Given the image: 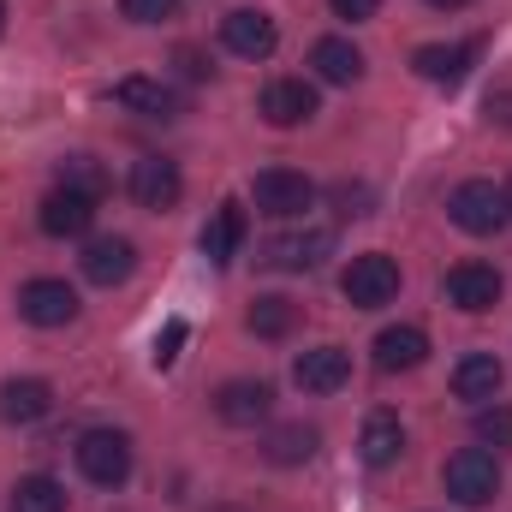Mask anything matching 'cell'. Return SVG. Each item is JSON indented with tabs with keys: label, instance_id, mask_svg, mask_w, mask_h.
Returning a JSON list of instances; mask_svg holds the SVG:
<instances>
[{
	"label": "cell",
	"instance_id": "836d02e7",
	"mask_svg": "<svg viewBox=\"0 0 512 512\" xmlns=\"http://www.w3.org/2000/svg\"><path fill=\"white\" fill-rule=\"evenodd\" d=\"M435 12H459V6H471V0H429Z\"/></svg>",
	"mask_w": 512,
	"mask_h": 512
},
{
	"label": "cell",
	"instance_id": "e575fe53",
	"mask_svg": "<svg viewBox=\"0 0 512 512\" xmlns=\"http://www.w3.org/2000/svg\"><path fill=\"white\" fill-rule=\"evenodd\" d=\"M507 209H512V185H507Z\"/></svg>",
	"mask_w": 512,
	"mask_h": 512
},
{
	"label": "cell",
	"instance_id": "d4e9b609",
	"mask_svg": "<svg viewBox=\"0 0 512 512\" xmlns=\"http://www.w3.org/2000/svg\"><path fill=\"white\" fill-rule=\"evenodd\" d=\"M316 447H322V435H316L310 423H280V429H268V441H262V453H268L274 465H304V459H316Z\"/></svg>",
	"mask_w": 512,
	"mask_h": 512
},
{
	"label": "cell",
	"instance_id": "4316f807",
	"mask_svg": "<svg viewBox=\"0 0 512 512\" xmlns=\"http://www.w3.org/2000/svg\"><path fill=\"white\" fill-rule=\"evenodd\" d=\"M60 191H78V197H108V167L96 155H66L60 161Z\"/></svg>",
	"mask_w": 512,
	"mask_h": 512
},
{
	"label": "cell",
	"instance_id": "d6a6232c",
	"mask_svg": "<svg viewBox=\"0 0 512 512\" xmlns=\"http://www.w3.org/2000/svg\"><path fill=\"white\" fill-rule=\"evenodd\" d=\"M173 66H179V72H185V78H197V84H203V78H209V72H215V66H209V60H203V54H197V48H179V54H173Z\"/></svg>",
	"mask_w": 512,
	"mask_h": 512
},
{
	"label": "cell",
	"instance_id": "1f68e13d",
	"mask_svg": "<svg viewBox=\"0 0 512 512\" xmlns=\"http://www.w3.org/2000/svg\"><path fill=\"white\" fill-rule=\"evenodd\" d=\"M334 203H340V215H370V191L364 185H340Z\"/></svg>",
	"mask_w": 512,
	"mask_h": 512
},
{
	"label": "cell",
	"instance_id": "d590c367",
	"mask_svg": "<svg viewBox=\"0 0 512 512\" xmlns=\"http://www.w3.org/2000/svg\"><path fill=\"white\" fill-rule=\"evenodd\" d=\"M0 24H6V6H0Z\"/></svg>",
	"mask_w": 512,
	"mask_h": 512
},
{
	"label": "cell",
	"instance_id": "83f0119b",
	"mask_svg": "<svg viewBox=\"0 0 512 512\" xmlns=\"http://www.w3.org/2000/svg\"><path fill=\"white\" fill-rule=\"evenodd\" d=\"M477 441L495 447V453H512V405H477Z\"/></svg>",
	"mask_w": 512,
	"mask_h": 512
},
{
	"label": "cell",
	"instance_id": "cb8c5ba5",
	"mask_svg": "<svg viewBox=\"0 0 512 512\" xmlns=\"http://www.w3.org/2000/svg\"><path fill=\"white\" fill-rule=\"evenodd\" d=\"M298 304L292 298H280V292H268V298H256L251 310H245V328H251L256 340H286L292 328H298Z\"/></svg>",
	"mask_w": 512,
	"mask_h": 512
},
{
	"label": "cell",
	"instance_id": "30bf717a",
	"mask_svg": "<svg viewBox=\"0 0 512 512\" xmlns=\"http://www.w3.org/2000/svg\"><path fill=\"white\" fill-rule=\"evenodd\" d=\"M256 114H262L274 131L310 126V120H316V84H304V78H274V84L262 90Z\"/></svg>",
	"mask_w": 512,
	"mask_h": 512
},
{
	"label": "cell",
	"instance_id": "52a82bcc",
	"mask_svg": "<svg viewBox=\"0 0 512 512\" xmlns=\"http://www.w3.org/2000/svg\"><path fill=\"white\" fill-rule=\"evenodd\" d=\"M18 316H24L30 328H66V322L78 316V292H72L66 280H54V274L24 280V286H18Z\"/></svg>",
	"mask_w": 512,
	"mask_h": 512
},
{
	"label": "cell",
	"instance_id": "ac0fdd59",
	"mask_svg": "<svg viewBox=\"0 0 512 512\" xmlns=\"http://www.w3.org/2000/svg\"><path fill=\"white\" fill-rule=\"evenodd\" d=\"M48 411H54V387L42 382V376H18V382L0 387V417H6V423L30 429V423H42Z\"/></svg>",
	"mask_w": 512,
	"mask_h": 512
},
{
	"label": "cell",
	"instance_id": "484cf974",
	"mask_svg": "<svg viewBox=\"0 0 512 512\" xmlns=\"http://www.w3.org/2000/svg\"><path fill=\"white\" fill-rule=\"evenodd\" d=\"M6 512H66V489L54 477H18L12 495H6Z\"/></svg>",
	"mask_w": 512,
	"mask_h": 512
},
{
	"label": "cell",
	"instance_id": "5bb4252c",
	"mask_svg": "<svg viewBox=\"0 0 512 512\" xmlns=\"http://www.w3.org/2000/svg\"><path fill=\"white\" fill-rule=\"evenodd\" d=\"M268 411H274V387L251 382V376L221 382V393H215V417H221V423H233V429H256Z\"/></svg>",
	"mask_w": 512,
	"mask_h": 512
},
{
	"label": "cell",
	"instance_id": "277c9868",
	"mask_svg": "<svg viewBox=\"0 0 512 512\" xmlns=\"http://www.w3.org/2000/svg\"><path fill=\"white\" fill-rule=\"evenodd\" d=\"M340 292H346V304L352 310H382L399 298V262L387 251H364L346 262V274H340Z\"/></svg>",
	"mask_w": 512,
	"mask_h": 512
},
{
	"label": "cell",
	"instance_id": "44dd1931",
	"mask_svg": "<svg viewBox=\"0 0 512 512\" xmlns=\"http://www.w3.org/2000/svg\"><path fill=\"white\" fill-rule=\"evenodd\" d=\"M358 453H364V465H399V453H405V423L393 417V411H370L364 417V435H358Z\"/></svg>",
	"mask_w": 512,
	"mask_h": 512
},
{
	"label": "cell",
	"instance_id": "ba28073f",
	"mask_svg": "<svg viewBox=\"0 0 512 512\" xmlns=\"http://www.w3.org/2000/svg\"><path fill=\"white\" fill-rule=\"evenodd\" d=\"M471 66H477V42H423L411 54V72L423 84H441V90H459L471 78Z\"/></svg>",
	"mask_w": 512,
	"mask_h": 512
},
{
	"label": "cell",
	"instance_id": "4dcf8cb0",
	"mask_svg": "<svg viewBox=\"0 0 512 512\" xmlns=\"http://www.w3.org/2000/svg\"><path fill=\"white\" fill-rule=\"evenodd\" d=\"M328 6H334V18H346V24H364V18L382 12V0H328Z\"/></svg>",
	"mask_w": 512,
	"mask_h": 512
},
{
	"label": "cell",
	"instance_id": "f546056e",
	"mask_svg": "<svg viewBox=\"0 0 512 512\" xmlns=\"http://www.w3.org/2000/svg\"><path fill=\"white\" fill-rule=\"evenodd\" d=\"M120 12H126L131 24H167L179 12V0H120Z\"/></svg>",
	"mask_w": 512,
	"mask_h": 512
},
{
	"label": "cell",
	"instance_id": "7402d4cb",
	"mask_svg": "<svg viewBox=\"0 0 512 512\" xmlns=\"http://www.w3.org/2000/svg\"><path fill=\"white\" fill-rule=\"evenodd\" d=\"M501 376H507V370H501L495 352H471V358L453 364V393L471 399V405H489V399L501 393Z\"/></svg>",
	"mask_w": 512,
	"mask_h": 512
},
{
	"label": "cell",
	"instance_id": "9a60e30c",
	"mask_svg": "<svg viewBox=\"0 0 512 512\" xmlns=\"http://www.w3.org/2000/svg\"><path fill=\"white\" fill-rule=\"evenodd\" d=\"M78 268H84V280L90 286H120V280H131V268H137V245L131 239H90L84 245V256H78Z\"/></svg>",
	"mask_w": 512,
	"mask_h": 512
},
{
	"label": "cell",
	"instance_id": "603a6c76",
	"mask_svg": "<svg viewBox=\"0 0 512 512\" xmlns=\"http://www.w3.org/2000/svg\"><path fill=\"white\" fill-rule=\"evenodd\" d=\"M310 66H316L322 84H358V78H364V54H358L346 36H322V42L310 48Z\"/></svg>",
	"mask_w": 512,
	"mask_h": 512
},
{
	"label": "cell",
	"instance_id": "9c48e42d",
	"mask_svg": "<svg viewBox=\"0 0 512 512\" xmlns=\"http://www.w3.org/2000/svg\"><path fill=\"white\" fill-rule=\"evenodd\" d=\"M322 256H334V233L328 227H292V233H274L262 245V262L268 268H286V274H304L316 268Z\"/></svg>",
	"mask_w": 512,
	"mask_h": 512
},
{
	"label": "cell",
	"instance_id": "5b68a950",
	"mask_svg": "<svg viewBox=\"0 0 512 512\" xmlns=\"http://www.w3.org/2000/svg\"><path fill=\"white\" fill-rule=\"evenodd\" d=\"M251 197L262 215H274V221H298L310 203H316V185L304 179V173H292V167H268V173H256L251 179Z\"/></svg>",
	"mask_w": 512,
	"mask_h": 512
},
{
	"label": "cell",
	"instance_id": "f1b7e54d",
	"mask_svg": "<svg viewBox=\"0 0 512 512\" xmlns=\"http://www.w3.org/2000/svg\"><path fill=\"white\" fill-rule=\"evenodd\" d=\"M185 334H191V328L173 316V322L155 334V352H149V364H155V370H173V364H179V346H185Z\"/></svg>",
	"mask_w": 512,
	"mask_h": 512
},
{
	"label": "cell",
	"instance_id": "3957f363",
	"mask_svg": "<svg viewBox=\"0 0 512 512\" xmlns=\"http://www.w3.org/2000/svg\"><path fill=\"white\" fill-rule=\"evenodd\" d=\"M441 483H447V495H453L459 507H489V501L501 495V459H495L489 447H465V453L447 459Z\"/></svg>",
	"mask_w": 512,
	"mask_h": 512
},
{
	"label": "cell",
	"instance_id": "7c38bea8",
	"mask_svg": "<svg viewBox=\"0 0 512 512\" xmlns=\"http://www.w3.org/2000/svg\"><path fill=\"white\" fill-rule=\"evenodd\" d=\"M221 42H227V54H239V60H268V54H274V42H280V30H274V18H268V12L239 6V12H227V18H221Z\"/></svg>",
	"mask_w": 512,
	"mask_h": 512
},
{
	"label": "cell",
	"instance_id": "d6986e66",
	"mask_svg": "<svg viewBox=\"0 0 512 512\" xmlns=\"http://www.w3.org/2000/svg\"><path fill=\"white\" fill-rule=\"evenodd\" d=\"M114 102L131 108V114H143V120H173L179 114V90L161 84V78H120L114 84Z\"/></svg>",
	"mask_w": 512,
	"mask_h": 512
},
{
	"label": "cell",
	"instance_id": "7a4b0ae2",
	"mask_svg": "<svg viewBox=\"0 0 512 512\" xmlns=\"http://www.w3.org/2000/svg\"><path fill=\"white\" fill-rule=\"evenodd\" d=\"M78 471L96 483V489H120L131 477V435L126 429H84L78 447H72Z\"/></svg>",
	"mask_w": 512,
	"mask_h": 512
},
{
	"label": "cell",
	"instance_id": "ffe728a7",
	"mask_svg": "<svg viewBox=\"0 0 512 512\" xmlns=\"http://www.w3.org/2000/svg\"><path fill=\"white\" fill-rule=\"evenodd\" d=\"M423 358H429V334H423V328L399 322V328H382V334H376V370H387V376L417 370Z\"/></svg>",
	"mask_w": 512,
	"mask_h": 512
},
{
	"label": "cell",
	"instance_id": "8fae6325",
	"mask_svg": "<svg viewBox=\"0 0 512 512\" xmlns=\"http://www.w3.org/2000/svg\"><path fill=\"white\" fill-rule=\"evenodd\" d=\"M131 197L143 203V209H173L179 197H185V179H179V161H167V155H143V161H131Z\"/></svg>",
	"mask_w": 512,
	"mask_h": 512
},
{
	"label": "cell",
	"instance_id": "4fadbf2b",
	"mask_svg": "<svg viewBox=\"0 0 512 512\" xmlns=\"http://www.w3.org/2000/svg\"><path fill=\"white\" fill-rule=\"evenodd\" d=\"M292 382L304 387V393H340V387L352 382V352L346 346H310V352H298Z\"/></svg>",
	"mask_w": 512,
	"mask_h": 512
},
{
	"label": "cell",
	"instance_id": "8992f818",
	"mask_svg": "<svg viewBox=\"0 0 512 512\" xmlns=\"http://www.w3.org/2000/svg\"><path fill=\"white\" fill-rule=\"evenodd\" d=\"M441 292H447V304H453V310L483 316V310H495V304H501L507 280H501V268H489V262H459V268H447Z\"/></svg>",
	"mask_w": 512,
	"mask_h": 512
},
{
	"label": "cell",
	"instance_id": "e0dca14e",
	"mask_svg": "<svg viewBox=\"0 0 512 512\" xmlns=\"http://www.w3.org/2000/svg\"><path fill=\"white\" fill-rule=\"evenodd\" d=\"M245 233H251V215H245V203H221L215 215H209V227H203V256L215 262V268H227L233 256H239V245H245Z\"/></svg>",
	"mask_w": 512,
	"mask_h": 512
},
{
	"label": "cell",
	"instance_id": "2e32d148",
	"mask_svg": "<svg viewBox=\"0 0 512 512\" xmlns=\"http://www.w3.org/2000/svg\"><path fill=\"white\" fill-rule=\"evenodd\" d=\"M42 233H54V239H84L90 233V221H96V197H78V191H48L42 197Z\"/></svg>",
	"mask_w": 512,
	"mask_h": 512
},
{
	"label": "cell",
	"instance_id": "6da1fadb",
	"mask_svg": "<svg viewBox=\"0 0 512 512\" xmlns=\"http://www.w3.org/2000/svg\"><path fill=\"white\" fill-rule=\"evenodd\" d=\"M447 221H453L459 233H477V239L501 233V227L512 221L507 185H495V179H465V185L447 197Z\"/></svg>",
	"mask_w": 512,
	"mask_h": 512
}]
</instances>
